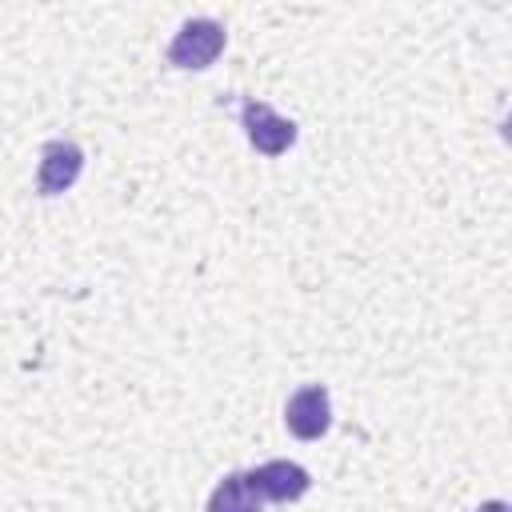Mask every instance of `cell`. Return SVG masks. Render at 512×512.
Listing matches in <instances>:
<instances>
[{
    "instance_id": "obj_2",
    "label": "cell",
    "mask_w": 512,
    "mask_h": 512,
    "mask_svg": "<svg viewBox=\"0 0 512 512\" xmlns=\"http://www.w3.org/2000/svg\"><path fill=\"white\" fill-rule=\"evenodd\" d=\"M284 424H288V432L300 436V440H320V436L328 432V424H332L328 388H324V384L300 388V392L288 400V408H284Z\"/></svg>"
},
{
    "instance_id": "obj_5",
    "label": "cell",
    "mask_w": 512,
    "mask_h": 512,
    "mask_svg": "<svg viewBox=\"0 0 512 512\" xmlns=\"http://www.w3.org/2000/svg\"><path fill=\"white\" fill-rule=\"evenodd\" d=\"M248 480L260 492V500H300L308 492V484H312L308 468H300L292 460H268V464L252 468Z\"/></svg>"
},
{
    "instance_id": "obj_7",
    "label": "cell",
    "mask_w": 512,
    "mask_h": 512,
    "mask_svg": "<svg viewBox=\"0 0 512 512\" xmlns=\"http://www.w3.org/2000/svg\"><path fill=\"white\" fill-rule=\"evenodd\" d=\"M476 512H508V504H504V500H488V504H480Z\"/></svg>"
},
{
    "instance_id": "obj_6",
    "label": "cell",
    "mask_w": 512,
    "mask_h": 512,
    "mask_svg": "<svg viewBox=\"0 0 512 512\" xmlns=\"http://www.w3.org/2000/svg\"><path fill=\"white\" fill-rule=\"evenodd\" d=\"M260 508H264V500H260V492L252 488L248 472L224 476V480L212 488V496H208V512H260Z\"/></svg>"
},
{
    "instance_id": "obj_3",
    "label": "cell",
    "mask_w": 512,
    "mask_h": 512,
    "mask_svg": "<svg viewBox=\"0 0 512 512\" xmlns=\"http://www.w3.org/2000/svg\"><path fill=\"white\" fill-rule=\"evenodd\" d=\"M84 168V152L72 144V140H48L44 152H40V172H36V192L40 196H56L64 188L76 184Z\"/></svg>"
},
{
    "instance_id": "obj_4",
    "label": "cell",
    "mask_w": 512,
    "mask_h": 512,
    "mask_svg": "<svg viewBox=\"0 0 512 512\" xmlns=\"http://www.w3.org/2000/svg\"><path fill=\"white\" fill-rule=\"evenodd\" d=\"M244 128H248V140L256 144V152H264V156H280L296 140V124L256 100H244Z\"/></svg>"
},
{
    "instance_id": "obj_1",
    "label": "cell",
    "mask_w": 512,
    "mask_h": 512,
    "mask_svg": "<svg viewBox=\"0 0 512 512\" xmlns=\"http://www.w3.org/2000/svg\"><path fill=\"white\" fill-rule=\"evenodd\" d=\"M224 48V28L216 20H188L180 24L176 40L168 44V64L176 68H208Z\"/></svg>"
}]
</instances>
